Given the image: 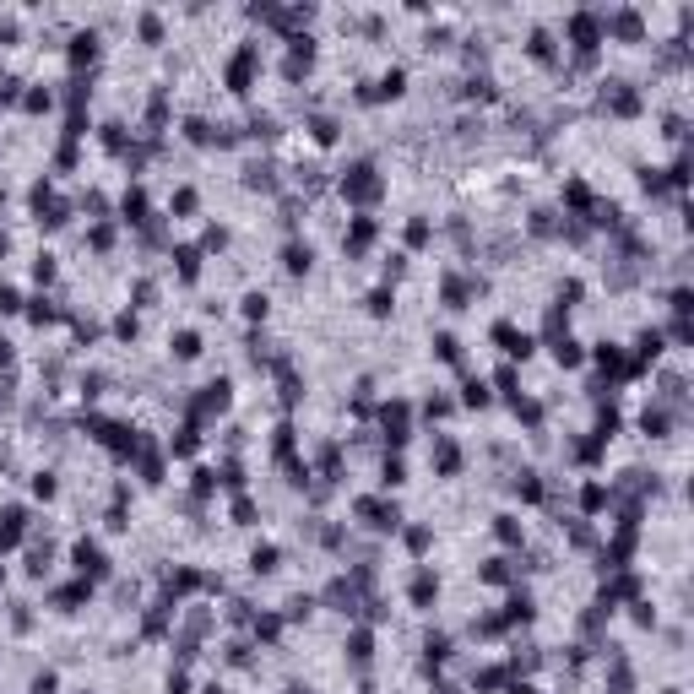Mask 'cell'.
<instances>
[{"label": "cell", "instance_id": "obj_1", "mask_svg": "<svg viewBox=\"0 0 694 694\" xmlns=\"http://www.w3.org/2000/svg\"><path fill=\"white\" fill-rule=\"evenodd\" d=\"M570 39H575V49H580V60H592V49L602 43V17H597V11H575Z\"/></svg>", "mask_w": 694, "mask_h": 694}, {"label": "cell", "instance_id": "obj_2", "mask_svg": "<svg viewBox=\"0 0 694 694\" xmlns=\"http://www.w3.org/2000/svg\"><path fill=\"white\" fill-rule=\"evenodd\" d=\"M342 190L353 196V201H369V196H380V179H374V168H369V163H353V168H347V179H342Z\"/></svg>", "mask_w": 694, "mask_h": 694}, {"label": "cell", "instance_id": "obj_3", "mask_svg": "<svg viewBox=\"0 0 694 694\" xmlns=\"http://www.w3.org/2000/svg\"><path fill=\"white\" fill-rule=\"evenodd\" d=\"M602 103H608L613 114H634L640 109V93L630 82H602Z\"/></svg>", "mask_w": 694, "mask_h": 694}, {"label": "cell", "instance_id": "obj_4", "mask_svg": "<svg viewBox=\"0 0 694 694\" xmlns=\"http://www.w3.org/2000/svg\"><path fill=\"white\" fill-rule=\"evenodd\" d=\"M255 60H261V55H255V43H245V49L233 55V65H228V82H233V93H245V87H250V76H255Z\"/></svg>", "mask_w": 694, "mask_h": 694}, {"label": "cell", "instance_id": "obj_5", "mask_svg": "<svg viewBox=\"0 0 694 694\" xmlns=\"http://www.w3.org/2000/svg\"><path fill=\"white\" fill-rule=\"evenodd\" d=\"M358 510L369 515V526H396V505H380V499H364Z\"/></svg>", "mask_w": 694, "mask_h": 694}, {"label": "cell", "instance_id": "obj_6", "mask_svg": "<svg viewBox=\"0 0 694 694\" xmlns=\"http://www.w3.org/2000/svg\"><path fill=\"white\" fill-rule=\"evenodd\" d=\"M402 87H407V71H402V65H390L386 76H380V87H374V98H396Z\"/></svg>", "mask_w": 694, "mask_h": 694}, {"label": "cell", "instance_id": "obj_7", "mask_svg": "<svg viewBox=\"0 0 694 694\" xmlns=\"http://www.w3.org/2000/svg\"><path fill=\"white\" fill-rule=\"evenodd\" d=\"M71 60H76V65L98 60V33H76V39H71Z\"/></svg>", "mask_w": 694, "mask_h": 694}, {"label": "cell", "instance_id": "obj_8", "mask_svg": "<svg viewBox=\"0 0 694 694\" xmlns=\"http://www.w3.org/2000/svg\"><path fill=\"white\" fill-rule=\"evenodd\" d=\"M283 266H287V271H309V245H287L283 250Z\"/></svg>", "mask_w": 694, "mask_h": 694}, {"label": "cell", "instance_id": "obj_9", "mask_svg": "<svg viewBox=\"0 0 694 694\" xmlns=\"http://www.w3.org/2000/svg\"><path fill=\"white\" fill-rule=\"evenodd\" d=\"M531 55H537V60H553V33L548 27H531Z\"/></svg>", "mask_w": 694, "mask_h": 694}, {"label": "cell", "instance_id": "obj_10", "mask_svg": "<svg viewBox=\"0 0 694 694\" xmlns=\"http://www.w3.org/2000/svg\"><path fill=\"white\" fill-rule=\"evenodd\" d=\"M309 130H315V142H320V147L336 142V120H326V114H315V120H309Z\"/></svg>", "mask_w": 694, "mask_h": 694}, {"label": "cell", "instance_id": "obj_11", "mask_svg": "<svg viewBox=\"0 0 694 694\" xmlns=\"http://www.w3.org/2000/svg\"><path fill=\"white\" fill-rule=\"evenodd\" d=\"M76 564H82V570H103V553L93 548V543H76Z\"/></svg>", "mask_w": 694, "mask_h": 694}, {"label": "cell", "instance_id": "obj_12", "mask_svg": "<svg viewBox=\"0 0 694 694\" xmlns=\"http://www.w3.org/2000/svg\"><path fill=\"white\" fill-rule=\"evenodd\" d=\"M434 597V575H418V580H412V602H429Z\"/></svg>", "mask_w": 694, "mask_h": 694}, {"label": "cell", "instance_id": "obj_13", "mask_svg": "<svg viewBox=\"0 0 694 694\" xmlns=\"http://www.w3.org/2000/svg\"><path fill=\"white\" fill-rule=\"evenodd\" d=\"M142 39H147V43H158V39H163V22L152 17V11H147V17H142Z\"/></svg>", "mask_w": 694, "mask_h": 694}, {"label": "cell", "instance_id": "obj_14", "mask_svg": "<svg viewBox=\"0 0 694 694\" xmlns=\"http://www.w3.org/2000/svg\"><path fill=\"white\" fill-rule=\"evenodd\" d=\"M174 353H179V358H196V353H201V342H196V336H190V331H184L179 342H174Z\"/></svg>", "mask_w": 694, "mask_h": 694}, {"label": "cell", "instance_id": "obj_15", "mask_svg": "<svg viewBox=\"0 0 694 694\" xmlns=\"http://www.w3.org/2000/svg\"><path fill=\"white\" fill-rule=\"evenodd\" d=\"M467 93H472V98H494V82H489V76H472Z\"/></svg>", "mask_w": 694, "mask_h": 694}, {"label": "cell", "instance_id": "obj_16", "mask_svg": "<svg viewBox=\"0 0 694 694\" xmlns=\"http://www.w3.org/2000/svg\"><path fill=\"white\" fill-rule=\"evenodd\" d=\"M255 570H277V548H255Z\"/></svg>", "mask_w": 694, "mask_h": 694}, {"label": "cell", "instance_id": "obj_17", "mask_svg": "<svg viewBox=\"0 0 694 694\" xmlns=\"http://www.w3.org/2000/svg\"><path fill=\"white\" fill-rule=\"evenodd\" d=\"M245 315H250V320H255V315H266V293H250V299H245Z\"/></svg>", "mask_w": 694, "mask_h": 694}, {"label": "cell", "instance_id": "obj_18", "mask_svg": "<svg viewBox=\"0 0 694 694\" xmlns=\"http://www.w3.org/2000/svg\"><path fill=\"white\" fill-rule=\"evenodd\" d=\"M369 309H374V315H386V309H390V293H386V287H380V293H369Z\"/></svg>", "mask_w": 694, "mask_h": 694}]
</instances>
